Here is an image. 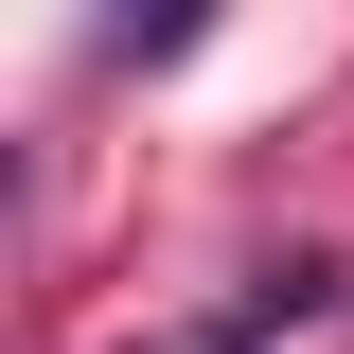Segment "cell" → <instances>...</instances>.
I'll list each match as a JSON object with an SVG mask.
<instances>
[{
  "label": "cell",
  "mask_w": 354,
  "mask_h": 354,
  "mask_svg": "<svg viewBox=\"0 0 354 354\" xmlns=\"http://www.w3.org/2000/svg\"><path fill=\"white\" fill-rule=\"evenodd\" d=\"M142 354H266L248 319H195V337H142Z\"/></svg>",
  "instance_id": "cell-1"
}]
</instances>
